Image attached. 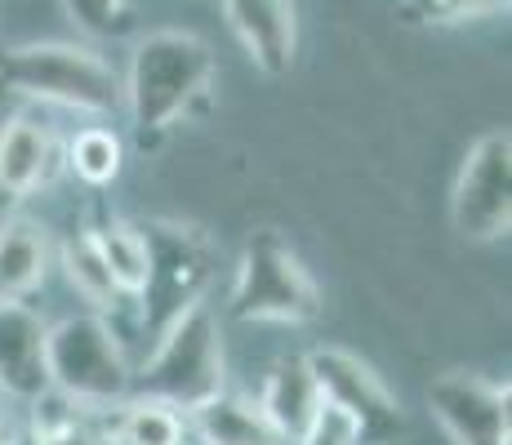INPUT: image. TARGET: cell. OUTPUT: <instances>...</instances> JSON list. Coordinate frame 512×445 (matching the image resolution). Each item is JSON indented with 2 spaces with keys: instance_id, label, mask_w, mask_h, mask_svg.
Here are the masks:
<instances>
[{
  "instance_id": "3957f363",
  "label": "cell",
  "mask_w": 512,
  "mask_h": 445,
  "mask_svg": "<svg viewBox=\"0 0 512 445\" xmlns=\"http://www.w3.org/2000/svg\"><path fill=\"white\" fill-rule=\"evenodd\" d=\"M0 81L27 98L85 116H112L121 107V76L90 45H23L0 58Z\"/></svg>"
},
{
  "instance_id": "4fadbf2b",
  "label": "cell",
  "mask_w": 512,
  "mask_h": 445,
  "mask_svg": "<svg viewBox=\"0 0 512 445\" xmlns=\"http://www.w3.org/2000/svg\"><path fill=\"white\" fill-rule=\"evenodd\" d=\"M27 437L36 445H116V405H85L58 388L36 392Z\"/></svg>"
},
{
  "instance_id": "277c9868",
  "label": "cell",
  "mask_w": 512,
  "mask_h": 445,
  "mask_svg": "<svg viewBox=\"0 0 512 445\" xmlns=\"http://www.w3.org/2000/svg\"><path fill=\"white\" fill-rule=\"evenodd\" d=\"M49 388L85 405H121L134 392V370L121 334L103 312H81L45 330Z\"/></svg>"
},
{
  "instance_id": "ba28073f",
  "label": "cell",
  "mask_w": 512,
  "mask_h": 445,
  "mask_svg": "<svg viewBox=\"0 0 512 445\" xmlns=\"http://www.w3.org/2000/svg\"><path fill=\"white\" fill-rule=\"evenodd\" d=\"M143 232H147V250H152V272H147L139 299L147 308V325L161 334L187 303H196L205 294L210 245L192 227H174V223H156V227H143Z\"/></svg>"
},
{
  "instance_id": "7402d4cb",
  "label": "cell",
  "mask_w": 512,
  "mask_h": 445,
  "mask_svg": "<svg viewBox=\"0 0 512 445\" xmlns=\"http://www.w3.org/2000/svg\"><path fill=\"white\" fill-rule=\"evenodd\" d=\"M67 14H72V23L81 27V32L90 36H116L125 32V5L130 0H63Z\"/></svg>"
},
{
  "instance_id": "9c48e42d",
  "label": "cell",
  "mask_w": 512,
  "mask_h": 445,
  "mask_svg": "<svg viewBox=\"0 0 512 445\" xmlns=\"http://www.w3.org/2000/svg\"><path fill=\"white\" fill-rule=\"evenodd\" d=\"M432 419L455 445H512V410L504 383L477 374H441L428 383Z\"/></svg>"
},
{
  "instance_id": "5b68a950",
  "label": "cell",
  "mask_w": 512,
  "mask_h": 445,
  "mask_svg": "<svg viewBox=\"0 0 512 445\" xmlns=\"http://www.w3.org/2000/svg\"><path fill=\"white\" fill-rule=\"evenodd\" d=\"M228 312L236 321L308 325L321 316V290L277 232H254L241 250Z\"/></svg>"
},
{
  "instance_id": "cb8c5ba5",
  "label": "cell",
  "mask_w": 512,
  "mask_h": 445,
  "mask_svg": "<svg viewBox=\"0 0 512 445\" xmlns=\"http://www.w3.org/2000/svg\"><path fill=\"white\" fill-rule=\"evenodd\" d=\"M0 445H36V441H32V437H27V432H23V437H5Z\"/></svg>"
},
{
  "instance_id": "6da1fadb",
  "label": "cell",
  "mask_w": 512,
  "mask_h": 445,
  "mask_svg": "<svg viewBox=\"0 0 512 445\" xmlns=\"http://www.w3.org/2000/svg\"><path fill=\"white\" fill-rule=\"evenodd\" d=\"M214 85V54L192 32H147L130 54L121 107L143 138L179 125Z\"/></svg>"
},
{
  "instance_id": "7c38bea8",
  "label": "cell",
  "mask_w": 512,
  "mask_h": 445,
  "mask_svg": "<svg viewBox=\"0 0 512 445\" xmlns=\"http://www.w3.org/2000/svg\"><path fill=\"white\" fill-rule=\"evenodd\" d=\"M45 330L49 325L23 303H0V392L32 401L49 388L45 374Z\"/></svg>"
},
{
  "instance_id": "ffe728a7",
  "label": "cell",
  "mask_w": 512,
  "mask_h": 445,
  "mask_svg": "<svg viewBox=\"0 0 512 445\" xmlns=\"http://www.w3.org/2000/svg\"><path fill=\"white\" fill-rule=\"evenodd\" d=\"M121 161H125V147H121V138H116V130H107V125H90V130H81L67 143V165L90 187L112 183V178L121 174Z\"/></svg>"
},
{
  "instance_id": "7a4b0ae2",
  "label": "cell",
  "mask_w": 512,
  "mask_h": 445,
  "mask_svg": "<svg viewBox=\"0 0 512 445\" xmlns=\"http://www.w3.org/2000/svg\"><path fill=\"white\" fill-rule=\"evenodd\" d=\"M223 388H228V365H223L219 316L205 299H196L156 334V352L139 374V392L179 405L187 414Z\"/></svg>"
},
{
  "instance_id": "ac0fdd59",
  "label": "cell",
  "mask_w": 512,
  "mask_h": 445,
  "mask_svg": "<svg viewBox=\"0 0 512 445\" xmlns=\"http://www.w3.org/2000/svg\"><path fill=\"white\" fill-rule=\"evenodd\" d=\"M94 241H98V254H103L107 272H112L116 290H121V299H139L147 285V272H152L147 232L125 219H107L94 227Z\"/></svg>"
},
{
  "instance_id": "484cf974",
  "label": "cell",
  "mask_w": 512,
  "mask_h": 445,
  "mask_svg": "<svg viewBox=\"0 0 512 445\" xmlns=\"http://www.w3.org/2000/svg\"><path fill=\"white\" fill-rule=\"evenodd\" d=\"M187 445H201V441H187Z\"/></svg>"
},
{
  "instance_id": "30bf717a",
  "label": "cell",
  "mask_w": 512,
  "mask_h": 445,
  "mask_svg": "<svg viewBox=\"0 0 512 445\" xmlns=\"http://www.w3.org/2000/svg\"><path fill=\"white\" fill-rule=\"evenodd\" d=\"M63 165L58 134L36 116H14L0 130V205H18L41 192Z\"/></svg>"
},
{
  "instance_id": "5bb4252c",
  "label": "cell",
  "mask_w": 512,
  "mask_h": 445,
  "mask_svg": "<svg viewBox=\"0 0 512 445\" xmlns=\"http://www.w3.org/2000/svg\"><path fill=\"white\" fill-rule=\"evenodd\" d=\"M187 432L201 445H290L277 432V423L268 419L259 397H245V392H228V388L214 392L196 410H187Z\"/></svg>"
},
{
  "instance_id": "9a60e30c",
  "label": "cell",
  "mask_w": 512,
  "mask_h": 445,
  "mask_svg": "<svg viewBox=\"0 0 512 445\" xmlns=\"http://www.w3.org/2000/svg\"><path fill=\"white\" fill-rule=\"evenodd\" d=\"M49 267H54V241L36 219L0 223V303H23L45 285Z\"/></svg>"
},
{
  "instance_id": "603a6c76",
  "label": "cell",
  "mask_w": 512,
  "mask_h": 445,
  "mask_svg": "<svg viewBox=\"0 0 512 445\" xmlns=\"http://www.w3.org/2000/svg\"><path fill=\"white\" fill-rule=\"evenodd\" d=\"M294 445H357V432H352V423L343 419V414H334L326 405V410H321V419L312 423V428L303 432Z\"/></svg>"
},
{
  "instance_id": "d6986e66",
  "label": "cell",
  "mask_w": 512,
  "mask_h": 445,
  "mask_svg": "<svg viewBox=\"0 0 512 445\" xmlns=\"http://www.w3.org/2000/svg\"><path fill=\"white\" fill-rule=\"evenodd\" d=\"M187 414L156 397H125L116 405V445H187Z\"/></svg>"
},
{
  "instance_id": "8fae6325",
  "label": "cell",
  "mask_w": 512,
  "mask_h": 445,
  "mask_svg": "<svg viewBox=\"0 0 512 445\" xmlns=\"http://www.w3.org/2000/svg\"><path fill=\"white\" fill-rule=\"evenodd\" d=\"M223 18L263 76H285L294 67L299 23L290 0H223Z\"/></svg>"
},
{
  "instance_id": "44dd1931",
  "label": "cell",
  "mask_w": 512,
  "mask_h": 445,
  "mask_svg": "<svg viewBox=\"0 0 512 445\" xmlns=\"http://www.w3.org/2000/svg\"><path fill=\"white\" fill-rule=\"evenodd\" d=\"M406 18L428 27H455V23H477L499 9H508V0H406Z\"/></svg>"
},
{
  "instance_id": "8992f818",
  "label": "cell",
  "mask_w": 512,
  "mask_h": 445,
  "mask_svg": "<svg viewBox=\"0 0 512 445\" xmlns=\"http://www.w3.org/2000/svg\"><path fill=\"white\" fill-rule=\"evenodd\" d=\"M308 365L321 388V401L352 423L357 445H392L406 432V414H401L397 392L361 356L343 348H317L308 352Z\"/></svg>"
},
{
  "instance_id": "52a82bcc",
  "label": "cell",
  "mask_w": 512,
  "mask_h": 445,
  "mask_svg": "<svg viewBox=\"0 0 512 445\" xmlns=\"http://www.w3.org/2000/svg\"><path fill=\"white\" fill-rule=\"evenodd\" d=\"M455 232L468 241H499L512 227V138L490 130L468 147L450 196Z\"/></svg>"
},
{
  "instance_id": "e0dca14e",
  "label": "cell",
  "mask_w": 512,
  "mask_h": 445,
  "mask_svg": "<svg viewBox=\"0 0 512 445\" xmlns=\"http://www.w3.org/2000/svg\"><path fill=\"white\" fill-rule=\"evenodd\" d=\"M54 263L63 267L67 285H72L94 312H112L116 303H121V290H116L112 272H107L103 254H98L94 227H81V232L63 236V245H54Z\"/></svg>"
},
{
  "instance_id": "2e32d148",
  "label": "cell",
  "mask_w": 512,
  "mask_h": 445,
  "mask_svg": "<svg viewBox=\"0 0 512 445\" xmlns=\"http://www.w3.org/2000/svg\"><path fill=\"white\" fill-rule=\"evenodd\" d=\"M259 405L268 410V419L277 423V432L285 441L290 445L299 441L303 432L321 419V410H326L308 356H285V361L272 365L268 383H263V392H259Z\"/></svg>"
},
{
  "instance_id": "d4e9b609",
  "label": "cell",
  "mask_w": 512,
  "mask_h": 445,
  "mask_svg": "<svg viewBox=\"0 0 512 445\" xmlns=\"http://www.w3.org/2000/svg\"><path fill=\"white\" fill-rule=\"evenodd\" d=\"M0 441H5V410H0Z\"/></svg>"
}]
</instances>
